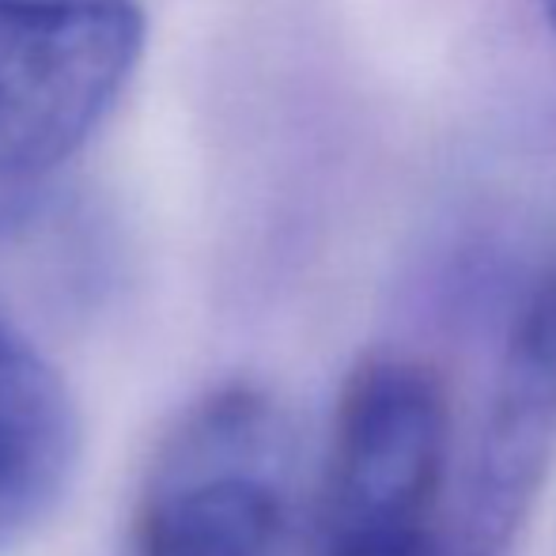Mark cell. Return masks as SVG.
I'll use <instances>...</instances> for the list:
<instances>
[{"label":"cell","mask_w":556,"mask_h":556,"mask_svg":"<svg viewBox=\"0 0 556 556\" xmlns=\"http://www.w3.org/2000/svg\"><path fill=\"white\" fill-rule=\"evenodd\" d=\"M140 50L137 0H0V178L65 163L117 103Z\"/></svg>","instance_id":"6da1fadb"},{"label":"cell","mask_w":556,"mask_h":556,"mask_svg":"<svg viewBox=\"0 0 556 556\" xmlns=\"http://www.w3.org/2000/svg\"><path fill=\"white\" fill-rule=\"evenodd\" d=\"M80 458V417L61 375L0 326V553L65 500Z\"/></svg>","instance_id":"5b68a950"},{"label":"cell","mask_w":556,"mask_h":556,"mask_svg":"<svg viewBox=\"0 0 556 556\" xmlns=\"http://www.w3.org/2000/svg\"><path fill=\"white\" fill-rule=\"evenodd\" d=\"M446 397L425 364L371 356L337 402L323 484L326 549L428 530L446 466Z\"/></svg>","instance_id":"7a4b0ae2"},{"label":"cell","mask_w":556,"mask_h":556,"mask_svg":"<svg viewBox=\"0 0 556 556\" xmlns=\"http://www.w3.org/2000/svg\"><path fill=\"white\" fill-rule=\"evenodd\" d=\"M269 462L262 405L250 394L216 397L155 466L129 556H277L285 496Z\"/></svg>","instance_id":"3957f363"},{"label":"cell","mask_w":556,"mask_h":556,"mask_svg":"<svg viewBox=\"0 0 556 556\" xmlns=\"http://www.w3.org/2000/svg\"><path fill=\"white\" fill-rule=\"evenodd\" d=\"M556 443V265L511 330L477 454V515L504 534L538 489Z\"/></svg>","instance_id":"277c9868"},{"label":"cell","mask_w":556,"mask_h":556,"mask_svg":"<svg viewBox=\"0 0 556 556\" xmlns=\"http://www.w3.org/2000/svg\"><path fill=\"white\" fill-rule=\"evenodd\" d=\"M542 4H545V15H549V23L556 27V0H542Z\"/></svg>","instance_id":"52a82bcc"},{"label":"cell","mask_w":556,"mask_h":556,"mask_svg":"<svg viewBox=\"0 0 556 556\" xmlns=\"http://www.w3.org/2000/svg\"><path fill=\"white\" fill-rule=\"evenodd\" d=\"M326 556H481L458 542H446L432 527L402 538H379V542H352V545H330Z\"/></svg>","instance_id":"8992f818"}]
</instances>
